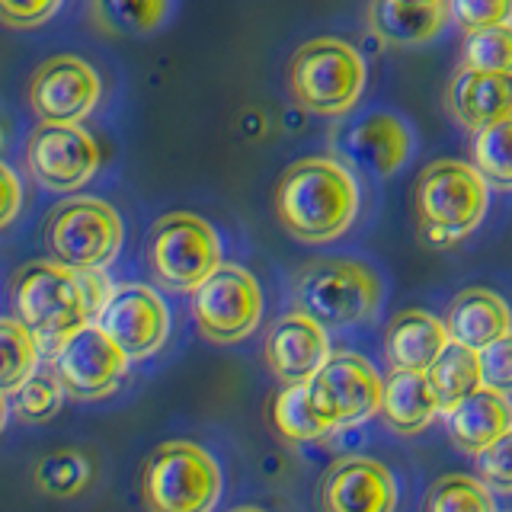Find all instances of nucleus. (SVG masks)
<instances>
[{
  "mask_svg": "<svg viewBox=\"0 0 512 512\" xmlns=\"http://www.w3.org/2000/svg\"><path fill=\"white\" fill-rule=\"evenodd\" d=\"M359 212V186L340 160L304 157L282 173L276 215L301 244H330L343 237Z\"/></svg>",
  "mask_w": 512,
  "mask_h": 512,
  "instance_id": "nucleus-1",
  "label": "nucleus"
},
{
  "mask_svg": "<svg viewBox=\"0 0 512 512\" xmlns=\"http://www.w3.org/2000/svg\"><path fill=\"white\" fill-rule=\"evenodd\" d=\"M10 298L16 320L36 336L39 349L52 359L80 330L93 324L80 276L61 263L39 260L16 269Z\"/></svg>",
  "mask_w": 512,
  "mask_h": 512,
  "instance_id": "nucleus-2",
  "label": "nucleus"
},
{
  "mask_svg": "<svg viewBox=\"0 0 512 512\" xmlns=\"http://www.w3.org/2000/svg\"><path fill=\"white\" fill-rule=\"evenodd\" d=\"M490 186L464 160H436L429 164L413 186L416 228L426 247H455L468 237L487 215Z\"/></svg>",
  "mask_w": 512,
  "mask_h": 512,
  "instance_id": "nucleus-3",
  "label": "nucleus"
},
{
  "mask_svg": "<svg viewBox=\"0 0 512 512\" xmlns=\"http://www.w3.org/2000/svg\"><path fill=\"white\" fill-rule=\"evenodd\" d=\"M218 461L196 442H164L141 468V503L148 512H212L221 500Z\"/></svg>",
  "mask_w": 512,
  "mask_h": 512,
  "instance_id": "nucleus-4",
  "label": "nucleus"
},
{
  "mask_svg": "<svg viewBox=\"0 0 512 512\" xmlns=\"http://www.w3.org/2000/svg\"><path fill=\"white\" fill-rule=\"evenodd\" d=\"M288 90L314 116H343L365 90V61L343 39H311L292 55Z\"/></svg>",
  "mask_w": 512,
  "mask_h": 512,
  "instance_id": "nucleus-5",
  "label": "nucleus"
},
{
  "mask_svg": "<svg viewBox=\"0 0 512 512\" xmlns=\"http://www.w3.org/2000/svg\"><path fill=\"white\" fill-rule=\"evenodd\" d=\"M298 311L320 327H349L368 320L381 304V279L359 260H314L295 282Z\"/></svg>",
  "mask_w": 512,
  "mask_h": 512,
  "instance_id": "nucleus-6",
  "label": "nucleus"
},
{
  "mask_svg": "<svg viewBox=\"0 0 512 512\" xmlns=\"http://www.w3.org/2000/svg\"><path fill=\"white\" fill-rule=\"evenodd\" d=\"M45 247L74 272H106L122 250V218L103 199L74 196L48 215Z\"/></svg>",
  "mask_w": 512,
  "mask_h": 512,
  "instance_id": "nucleus-7",
  "label": "nucleus"
},
{
  "mask_svg": "<svg viewBox=\"0 0 512 512\" xmlns=\"http://www.w3.org/2000/svg\"><path fill=\"white\" fill-rule=\"evenodd\" d=\"M148 263L167 292H196L221 266L218 231L192 212H170L151 228Z\"/></svg>",
  "mask_w": 512,
  "mask_h": 512,
  "instance_id": "nucleus-8",
  "label": "nucleus"
},
{
  "mask_svg": "<svg viewBox=\"0 0 512 512\" xmlns=\"http://www.w3.org/2000/svg\"><path fill=\"white\" fill-rule=\"evenodd\" d=\"M384 381L359 352H333L308 381V407L330 432L359 426L381 413Z\"/></svg>",
  "mask_w": 512,
  "mask_h": 512,
  "instance_id": "nucleus-9",
  "label": "nucleus"
},
{
  "mask_svg": "<svg viewBox=\"0 0 512 512\" xmlns=\"http://www.w3.org/2000/svg\"><path fill=\"white\" fill-rule=\"evenodd\" d=\"M192 317L205 340L231 346L247 340L260 327L263 292L244 266L221 263L196 292H192Z\"/></svg>",
  "mask_w": 512,
  "mask_h": 512,
  "instance_id": "nucleus-10",
  "label": "nucleus"
},
{
  "mask_svg": "<svg viewBox=\"0 0 512 512\" xmlns=\"http://www.w3.org/2000/svg\"><path fill=\"white\" fill-rule=\"evenodd\" d=\"M26 164L32 180L48 192H77L100 170V148L80 125L42 122L29 135Z\"/></svg>",
  "mask_w": 512,
  "mask_h": 512,
  "instance_id": "nucleus-11",
  "label": "nucleus"
},
{
  "mask_svg": "<svg viewBox=\"0 0 512 512\" xmlns=\"http://www.w3.org/2000/svg\"><path fill=\"white\" fill-rule=\"evenodd\" d=\"M100 103V77L84 58L55 55L29 80V106L48 125H80Z\"/></svg>",
  "mask_w": 512,
  "mask_h": 512,
  "instance_id": "nucleus-12",
  "label": "nucleus"
},
{
  "mask_svg": "<svg viewBox=\"0 0 512 512\" xmlns=\"http://www.w3.org/2000/svg\"><path fill=\"white\" fill-rule=\"evenodd\" d=\"M128 359H148L170 333V311L148 285H116L109 304L93 320Z\"/></svg>",
  "mask_w": 512,
  "mask_h": 512,
  "instance_id": "nucleus-13",
  "label": "nucleus"
},
{
  "mask_svg": "<svg viewBox=\"0 0 512 512\" xmlns=\"http://www.w3.org/2000/svg\"><path fill=\"white\" fill-rule=\"evenodd\" d=\"M125 352L109 336L90 324L55 356V375L61 378L64 391L77 400H100L119 388L128 372Z\"/></svg>",
  "mask_w": 512,
  "mask_h": 512,
  "instance_id": "nucleus-14",
  "label": "nucleus"
},
{
  "mask_svg": "<svg viewBox=\"0 0 512 512\" xmlns=\"http://www.w3.org/2000/svg\"><path fill=\"white\" fill-rule=\"evenodd\" d=\"M317 503L320 512H394L397 480L381 461L352 455L327 468Z\"/></svg>",
  "mask_w": 512,
  "mask_h": 512,
  "instance_id": "nucleus-15",
  "label": "nucleus"
},
{
  "mask_svg": "<svg viewBox=\"0 0 512 512\" xmlns=\"http://www.w3.org/2000/svg\"><path fill=\"white\" fill-rule=\"evenodd\" d=\"M266 365L282 384H308L333 356L327 330L308 314H285L266 333Z\"/></svg>",
  "mask_w": 512,
  "mask_h": 512,
  "instance_id": "nucleus-16",
  "label": "nucleus"
},
{
  "mask_svg": "<svg viewBox=\"0 0 512 512\" xmlns=\"http://www.w3.org/2000/svg\"><path fill=\"white\" fill-rule=\"evenodd\" d=\"M445 109L474 135L512 119V74L458 68L445 87Z\"/></svg>",
  "mask_w": 512,
  "mask_h": 512,
  "instance_id": "nucleus-17",
  "label": "nucleus"
},
{
  "mask_svg": "<svg viewBox=\"0 0 512 512\" xmlns=\"http://www.w3.org/2000/svg\"><path fill=\"white\" fill-rule=\"evenodd\" d=\"M340 144L352 164L365 167L375 176H391L410 157L413 138L404 119L391 116V112H372V116L349 125Z\"/></svg>",
  "mask_w": 512,
  "mask_h": 512,
  "instance_id": "nucleus-18",
  "label": "nucleus"
},
{
  "mask_svg": "<svg viewBox=\"0 0 512 512\" xmlns=\"http://www.w3.org/2000/svg\"><path fill=\"white\" fill-rule=\"evenodd\" d=\"M452 346L445 320L426 311H400L384 330V356L394 372H429L442 352Z\"/></svg>",
  "mask_w": 512,
  "mask_h": 512,
  "instance_id": "nucleus-19",
  "label": "nucleus"
},
{
  "mask_svg": "<svg viewBox=\"0 0 512 512\" xmlns=\"http://www.w3.org/2000/svg\"><path fill=\"white\" fill-rule=\"evenodd\" d=\"M445 426L461 452L480 458L512 429V400L506 394L480 388L445 413Z\"/></svg>",
  "mask_w": 512,
  "mask_h": 512,
  "instance_id": "nucleus-20",
  "label": "nucleus"
},
{
  "mask_svg": "<svg viewBox=\"0 0 512 512\" xmlns=\"http://www.w3.org/2000/svg\"><path fill=\"white\" fill-rule=\"evenodd\" d=\"M445 330L452 343L484 352L496 340H503L506 333H512V314L500 295L487 292V288H464V292L448 304Z\"/></svg>",
  "mask_w": 512,
  "mask_h": 512,
  "instance_id": "nucleus-21",
  "label": "nucleus"
},
{
  "mask_svg": "<svg viewBox=\"0 0 512 512\" xmlns=\"http://www.w3.org/2000/svg\"><path fill=\"white\" fill-rule=\"evenodd\" d=\"M448 16V0H372L368 26L384 45L410 48L436 39Z\"/></svg>",
  "mask_w": 512,
  "mask_h": 512,
  "instance_id": "nucleus-22",
  "label": "nucleus"
},
{
  "mask_svg": "<svg viewBox=\"0 0 512 512\" xmlns=\"http://www.w3.org/2000/svg\"><path fill=\"white\" fill-rule=\"evenodd\" d=\"M442 413L439 394L426 372H391L384 381L381 416L400 436H416Z\"/></svg>",
  "mask_w": 512,
  "mask_h": 512,
  "instance_id": "nucleus-23",
  "label": "nucleus"
},
{
  "mask_svg": "<svg viewBox=\"0 0 512 512\" xmlns=\"http://www.w3.org/2000/svg\"><path fill=\"white\" fill-rule=\"evenodd\" d=\"M426 375L439 394L442 413H448L455 404H461L464 397H471L474 391L484 388V378H480V356L474 349H464L458 343L448 346Z\"/></svg>",
  "mask_w": 512,
  "mask_h": 512,
  "instance_id": "nucleus-24",
  "label": "nucleus"
},
{
  "mask_svg": "<svg viewBox=\"0 0 512 512\" xmlns=\"http://www.w3.org/2000/svg\"><path fill=\"white\" fill-rule=\"evenodd\" d=\"M93 477V461L77 452V448H55L45 458L36 461V471H32V484H36L45 496H58V500H68V496L84 493Z\"/></svg>",
  "mask_w": 512,
  "mask_h": 512,
  "instance_id": "nucleus-25",
  "label": "nucleus"
},
{
  "mask_svg": "<svg viewBox=\"0 0 512 512\" xmlns=\"http://www.w3.org/2000/svg\"><path fill=\"white\" fill-rule=\"evenodd\" d=\"M269 423L288 442H320L330 436L308 407V384H282V391L272 397Z\"/></svg>",
  "mask_w": 512,
  "mask_h": 512,
  "instance_id": "nucleus-26",
  "label": "nucleus"
},
{
  "mask_svg": "<svg viewBox=\"0 0 512 512\" xmlns=\"http://www.w3.org/2000/svg\"><path fill=\"white\" fill-rule=\"evenodd\" d=\"M90 7L109 36H148L167 20L170 0H93Z\"/></svg>",
  "mask_w": 512,
  "mask_h": 512,
  "instance_id": "nucleus-27",
  "label": "nucleus"
},
{
  "mask_svg": "<svg viewBox=\"0 0 512 512\" xmlns=\"http://www.w3.org/2000/svg\"><path fill=\"white\" fill-rule=\"evenodd\" d=\"M0 349H4V365H0V388L10 397L20 384H26L39 368L42 349L20 320L4 317L0 320Z\"/></svg>",
  "mask_w": 512,
  "mask_h": 512,
  "instance_id": "nucleus-28",
  "label": "nucleus"
},
{
  "mask_svg": "<svg viewBox=\"0 0 512 512\" xmlns=\"http://www.w3.org/2000/svg\"><path fill=\"white\" fill-rule=\"evenodd\" d=\"M474 170L484 176L487 186L512 189V119L490 125L471 141Z\"/></svg>",
  "mask_w": 512,
  "mask_h": 512,
  "instance_id": "nucleus-29",
  "label": "nucleus"
},
{
  "mask_svg": "<svg viewBox=\"0 0 512 512\" xmlns=\"http://www.w3.org/2000/svg\"><path fill=\"white\" fill-rule=\"evenodd\" d=\"M426 512H496L493 490L468 474H445L429 490Z\"/></svg>",
  "mask_w": 512,
  "mask_h": 512,
  "instance_id": "nucleus-30",
  "label": "nucleus"
},
{
  "mask_svg": "<svg viewBox=\"0 0 512 512\" xmlns=\"http://www.w3.org/2000/svg\"><path fill=\"white\" fill-rule=\"evenodd\" d=\"M64 384L58 375H48V372H36L26 384H20L7 400V407L20 416L23 423H45L61 410V400H64Z\"/></svg>",
  "mask_w": 512,
  "mask_h": 512,
  "instance_id": "nucleus-31",
  "label": "nucleus"
},
{
  "mask_svg": "<svg viewBox=\"0 0 512 512\" xmlns=\"http://www.w3.org/2000/svg\"><path fill=\"white\" fill-rule=\"evenodd\" d=\"M461 68L512 74V26L471 32L461 45Z\"/></svg>",
  "mask_w": 512,
  "mask_h": 512,
  "instance_id": "nucleus-32",
  "label": "nucleus"
},
{
  "mask_svg": "<svg viewBox=\"0 0 512 512\" xmlns=\"http://www.w3.org/2000/svg\"><path fill=\"white\" fill-rule=\"evenodd\" d=\"M448 16L464 29V36L512 26V0H448Z\"/></svg>",
  "mask_w": 512,
  "mask_h": 512,
  "instance_id": "nucleus-33",
  "label": "nucleus"
},
{
  "mask_svg": "<svg viewBox=\"0 0 512 512\" xmlns=\"http://www.w3.org/2000/svg\"><path fill=\"white\" fill-rule=\"evenodd\" d=\"M477 474L493 493L512 496V429L477 458Z\"/></svg>",
  "mask_w": 512,
  "mask_h": 512,
  "instance_id": "nucleus-34",
  "label": "nucleus"
},
{
  "mask_svg": "<svg viewBox=\"0 0 512 512\" xmlns=\"http://www.w3.org/2000/svg\"><path fill=\"white\" fill-rule=\"evenodd\" d=\"M480 356V378H484V388L512 397V333H506L503 340H496L487 346Z\"/></svg>",
  "mask_w": 512,
  "mask_h": 512,
  "instance_id": "nucleus-35",
  "label": "nucleus"
},
{
  "mask_svg": "<svg viewBox=\"0 0 512 512\" xmlns=\"http://www.w3.org/2000/svg\"><path fill=\"white\" fill-rule=\"evenodd\" d=\"M61 0H0V20L10 29H36L58 13Z\"/></svg>",
  "mask_w": 512,
  "mask_h": 512,
  "instance_id": "nucleus-36",
  "label": "nucleus"
},
{
  "mask_svg": "<svg viewBox=\"0 0 512 512\" xmlns=\"http://www.w3.org/2000/svg\"><path fill=\"white\" fill-rule=\"evenodd\" d=\"M0 180H4V215H0V224L7 228L23 205V189H20V180H16V173L7 164L0 167Z\"/></svg>",
  "mask_w": 512,
  "mask_h": 512,
  "instance_id": "nucleus-37",
  "label": "nucleus"
},
{
  "mask_svg": "<svg viewBox=\"0 0 512 512\" xmlns=\"http://www.w3.org/2000/svg\"><path fill=\"white\" fill-rule=\"evenodd\" d=\"M231 512H263V509H256V506H240V509H231Z\"/></svg>",
  "mask_w": 512,
  "mask_h": 512,
  "instance_id": "nucleus-38",
  "label": "nucleus"
}]
</instances>
